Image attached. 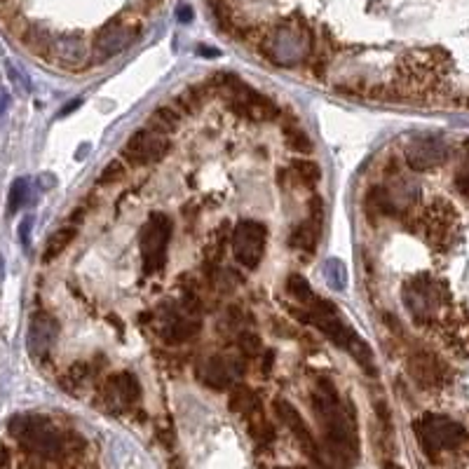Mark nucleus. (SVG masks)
<instances>
[{"mask_svg": "<svg viewBox=\"0 0 469 469\" xmlns=\"http://www.w3.org/2000/svg\"><path fill=\"white\" fill-rule=\"evenodd\" d=\"M310 305H312V312L307 314V321L317 326L335 347H340L342 352L352 354L354 361L364 368V373L378 375V366H375V359H373V352H371L368 342L338 317V310H335V305L331 300L314 298Z\"/></svg>", "mask_w": 469, "mask_h": 469, "instance_id": "1", "label": "nucleus"}, {"mask_svg": "<svg viewBox=\"0 0 469 469\" xmlns=\"http://www.w3.org/2000/svg\"><path fill=\"white\" fill-rule=\"evenodd\" d=\"M406 310L416 324H432L439 317H444L448 310V289L441 279L430 275H416L404 284L401 291Z\"/></svg>", "mask_w": 469, "mask_h": 469, "instance_id": "2", "label": "nucleus"}, {"mask_svg": "<svg viewBox=\"0 0 469 469\" xmlns=\"http://www.w3.org/2000/svg\"><path fill=\"white\" fill-rule=\"evenodd\" d=\"M10 432L26 451L47 460L64 458L68 453V439L50 420L38 416H22L10 423Z\"/></svg>", "mask_w": 469, "mask_h": 469, "instance_id": "3", "label": "nucleus"}, {"mask_svg": "<svg viewBox=\"0 0 469 469\" xmlns=\"http://www.w3.org/2000/svg\"><path fill=\"white\" fill-rule=\"evenodd\" d=\"M221 92L230 103V108L242 117H247L251 122H268L277 117V106L275 101H270L268 96L244 85L235 75H221Z\"/></svg>", "mask_w": 469, "mask_h": 469, "instance_id": "4", "label": "nucleus"}, {"mask_svg": "<svg viewBox=\"0 0 469 469\" xmlns=\"http://www.w3.org/2000/svg\"><path fill=\"white\" fill-rule=\"evenodd\" d=\"M416 434L420 446L427 455H437L441 451H453L465 444V427L455 420L439 416V413H425L416 423Z\"/></svg>", "mask_w": 469, "mask_h": 469, "instance_id": "5", "label": "nucleus"}, {"mask_svg": "<svg viewBox=\"0 0 469 469\" xmlns=\"http://www.w3.org/2000/svg\"><path fill=\"white\" fill-rule=\"evenodd\" d=\"M174 223L167 214H153L139 235V247H141V265L146 275H155L165 268L167 247L172 240Z\"/></svg>", "mask_w": 469, "mask_h": 469, "instance_id": "6", "label": "nucleus"}, {"mask_svg": "<svg viewBox=\"0 0 469 469\" xmlns=\"http://www.w3.org/2000/svg\"><path fill=\"white\" fill-rule=\"evenodd\" d=\"M413 230H420L432 247L446 249L451 247L455 235H458V214H455V209L448 202L437 200L418 216Z\"/></svg>", "mask_w": 469, "mask_h": 469, "instance_id": "7", "label": "nucleus"}, {"mask_svg": "<svg viewBox=\"0 0 469 469\" xmlns=\"http://www.w3.org/2000/svg\"><path fill=\"white\" fill-rule=\"evenodd\" d=\"M265 242H268V230L263 223L244 219L233 230V254L237 263L247 270H256L263 261Z\"/></svg>", "mask_w": 469, "mask_h": 469, "instance_id": "8", "label": "nucleus"}, {"mask_svg": "<svg viewBox=\"0 0 469 469\" xmlns=\"http://www.w3.org/2000/svg\"><path fill=\"white\" fill-rule=\"evenodd\" d=\"M310 47H312L310 33L296 24H286L282 29H277L268 40L270 57L279 66H291L303 61L307 57V52H310Z\"/></svg>", "mask_w": 469, "mask_h": 469, "instance_id": "9", "label": "nucleus"}, {"mask_svg": "<svg viewBox=\"0 0 469 469\" xmlns=\"http://www.w3.org/2000/svg\"><path fill=\"white\" fill-rule=\"evenodd\" d=\"M169 150H172V143L169 139H167V134L146 127V129L134 131V134L127 139V143H124L122 148V155L131 165H155V162H162Z\"/></svg>", "mask_w": 469, "mask_h": 469, "instance_id": "10", "label": "nucleus"}, {"mask_svg": "<svg viewBox=\"0 0 469 469\" xmlns=\"http://www.w3.org/2000/svg\"><path fill=\"white\" fill-rule=\"evenodd\" d=\"M160 319V335L167 342H186L200 331V319L195 317L193 305H165L158 312Z\"/></svg>", "mask_w": 469, "mask_h": 469, "instance_id": "11", "label": "nucleus"}, {"mask_svg": "<svg viewBox=\"0 0 469 469\" xmlns=\"http://www.w3.org/2000/svg\"><path fill=\"white\" fill-rule=\"evenodd\" d=\"M404 158L413 172H430L448 160V143L439 136H418L406 146Z\"/></svg>", "mask_w": 469, "mask_h": 469, "instance_id": "12", "label": "nucleus"}, {"mask_svg": "<svg viewBox=\"0 0 469 469\" xmlns=\"http://www.w3.org/2000/svg\"><path fill=\"white\" fill-rule=\"evenodd\" d=\"M136 33L139 31L134 29V26L120 22V19H113V22L103 26L94 38L92 50L96 54V59L106 61V59L117 57V54H122L136 40Z\"/></svg>", "mask_w": 469, "mask_h": 469, "instance_id": "13", "label": "nucleus"}, {"mask_svg": "<svg viewBox=\"0 0 469 469\" xmlns=\"http://www.w3.org/2000/svg\"><path fill=\"white\" fill-rule=\"evenodd\" d=\"M409 373L423 390H441L448 383V366L427 349H416L409 356Z\"/></svg>", "mask_w": 469, "mask_h": 469, "instance_id": "14", "label": "nucleus"}, {"mask_svg": "<svg viewBox=\"0 0 469 469\" xmlns=\"http://www.w3.org/2000/svg\"><path fill=\"white\" fill-rule=\"evenodd\" d=\"M59 338V324L52 314L36 312L29 324V352L33 356H45L52 352L54 342Z\"/></svg>", "mask_w": 469, "mask_h": 469, "instance_id": "15", "label": "nucleus"}, {"mask_svg": "<svg viewBox=\"0 0 469 469\" xmlns=\"http://www.w3.org/2000/svg\"><path fill=\"white\" fill-rule=\"evenodd\" d=\"M242 373V364L235 356H209V359L200 366V378L202 383L209 385L214 390H226L230 387L237 375Z\"/></svg>", "mask_w": 469, "mask_h": 469, "instance_id": "16", "label": "nucleus"}, {"mask_svg": "<svg viewBox=\"0 0 469 469\" xmlns=\"http://www.w3.org/2000/svg\"><path fill=\"white\" fill-rule=\"evenodd\" d=\"M321 216H324V212H321V202H319V198H314L310 202V216H307V221H303L300 226L291 230V235H289L291 249H298V251H303V254H314L319 235H321Z\"/></svg>", "mask_w": 469, "mask_h": 469, "instance_id": "17", "label": "nucleus"}, {"mask_svg": "<svg viewBox=\"0 0 469 469\" xmlns=\"http://www.w3.org/2000/svg\"><path fill=\"white\" fill-rule=\"evenodd\" d=\"M50 54L59 66L78 68L87 59V43L80 33H64V36L54 38Z\"/></svg>", "mask_w": 469, "mask_h": 469, "instance_id": "18", "label": "nucleus"}, {"mask_svg": "<svg viewBox=\"0 0 469 469\" xmlns=\"http://www.w3.org/2000/svg\"><path fill=\"white\" fill-rule=\"evenodd\" d=\"M103 397L110 406H131L139 401L141 397V387H139V380L131 373H115L110 375L106 385H103Z\"/></svg>", "mask_w": 469, "mask_h": 469, "instance_id": "19", "label": "nucleus"}, {"mask_svg": "<svg viewBox=\"0 0 469 469\" xmlns=\"http://www.w3.org/2000/svg\"><path fill=\"white\" fill-rule=\"evenodd\" d=\"M277 416L282 418V423L289 427V430L293 432V437L298 439L300 448L310 455V458H317V444H314L312 434H310V427L305 425V420L300 418V413L293 409V406L289 401H277Z\"/></svg>", "mask_w": 469, "mask_h": 469, "instance_id": "20", "label": "nucleus"}, {"mask_svg": "<svg viewBox=\"0 0 469 469\" xmlns=\"http://www.w3.org/2000/svg\"><path fill=\"white\" fill-rule=\"evenodd\" d=\"M444 335L448 345H453L460 354L469 356V312H448L444 317Z\"/></svg>", "mask_w": 469, "mask_h": 469, "instance_id": "21", "label": "nucleus"}, {"mask_svg": "<svg viewBox=\"0 0 469 469\" xmlns=\"http://www.w3.org/2000/svg\"><path fill=\"white\" fill-rule=\"evenodd\" d=\"M75 235H78V226H73V223L71 226L54 230V233L50 235V240H47V244H45L43 261L50 263V261H54V258H59L68 249V244L75 240Z\"/></svg>", "mask_w": 469, "mask_h": 469, "instance_id": "22", "label": "nucleus"}, {"mask_svg": "<svg viewBox=\"0 0 469 469\" xmlns=\"http://www.w3.org/2000/svg\"><path fill=\"white\" fill-rule=\"evenodd\" d=\"M22 43H24L26 47H29L31 52L45 54V52H50V50H52L54 38H52V33L45 29V26L33 24V26H26V29H24V33H22Z\"/></svg>", "mask_w": 469, "mask_h": 469, "instance_id": "23", "label": "nucleus"}, {"mask_svg": "<svg viewBox=\"0 0 469 469\" xmlns=\"http://www.w3.org/2000/svg\"><path fill=\"white\" fill-rule=\"evenodd\" d=\"M179 122H181V113H179L176 108L160 106V108L153 110V115H150V120H148V127L155 129V131H162V134L169 136L172 131L179 127Z\"/></svg>", "mask_w": 469, "mask_h": 469, "instance_id": "24", "label": "nucleus"}, {"mask_svg": "<svg viewBox=\"0 0 469 469\" xmlns=\"http://www.w3.org/2000/svg\"><path fill=\"white\" fill-rule=\"evenodd\" d=\"M321 272H324L326 284L331 286L333 291H342L347 286V268L340 258H326Z\"/></svg>", "mask_w": 469, "mask_h": 469, "instance_id": "25", "label": "nucleus"}, {"mask_svg": "<svg viewBox=\"0 0 469 469\" xmlns=\"http://www.w3.org/2000/svg\"><path fill=\"white\" fill-rule=\"evenodd\" d=\"M256 406H258V399L254 397V392H251L247 385H237L233 394H230V409L235 413H242V416H251V413L258 411Z\"/></svg>", "mask_w": 469, "mask_h": 469, "instance_id": "26", "label": "nucleus"}, {"mask_svg": "<svg viewBox=\"0 0 469 469\" xmlns=\"http://www.w3.org/2000/svg\"><path fill=\"white\" fill-rule=\"evenodd\" d=\"M286 291H289L296 300H300V303H312V300L317 298L314 296L310 282H307L303 275H296V272L289 275V279H286Z\"/></svg>", "mask_w": 469, "mask_h": 469, "instance_id": "27", "label": "nucleus"}, {"mask_svg": "<svg viewBox=\"0 0 469 469\" xmlns=\"http://www.w3.org/2000/svg\"><path fill=\"white\" fill-rule=\"evenodd\" d=\"M291 172L296 174V176L303 181V184H307V186H314L321 179L319 165L312 162V160H296V162L291 165Z\"/></svg>", "mask_w": 469, "mask_h": 469, "instance_id": "28", "label": "nucleus"}, {"mask_svg": "<svg viewBox=\"0 0 469 469\" xmlns=\"http://www.w3.org/2000/svg\"><path fill=\"white\" fill-rule=\"evenodd\" d=\"M124 179H127V165H124L122 160H110V162L103 167L99 184L101 186H113V184H120V181H124Z\"/></svg>", "mask_w": 469, "mask_h": 469, "instance_id": "29", "label": "nucleus"}, {"mask_svg": "<svg viewBox=\"0 0 469 469\" xmlns=\"http://www.w3.org/2000/svg\"><path fill=\"white\" fill-rule=\"evenodd\" d=\"M284 134H286V141H289V146H291L293 150H298V153H310V150H312V139L307 136L303 129L286 127Z\"/></svg>", "mask_w": 469, "mask_h": 469, "instance_id": "30", "label": "nucleus"}, {"mask_svg": "<svg viewBox=\"0 0 469 469\" xmlns=\"http://www.w3.org/2000/svg\"><path fill=\"white\" fill-rule=\"evenodd\" d=\"M26 195H29V184H26V179H17L15 184L10 188V202H8V212L10 214H17L19 207L26 202Z\"/></svg>", "mask_w": 469, "mask_h": 469, "instance_id": "31", "label": "nucleus"}, {"mask_svg": "<svg viewBox=\"0 0 469 469\" xmlns=\"http://www.w3.org/2000/svg\"><path fill=\"white\" fill-rule=\"evenodd\" d=\"M87 375H89L87 364H75V366L68 368V373L61 378V385H64V390H75L87 380Z\"/></svg>", "mask_w": 469, "mask_h": 469, "instance_id": "32", "label": "nucleus"}, {"mask_svg": "<svg viewBox=\"0 0 469 469\" xmlns=\"http://www.w3.org/2000/svg\"><path fill=\"white\" fill-rule=\"evenodd\" d=\"M251 437H254L258 444H270L272 439H275V430L265 423V420L258 416V420H251Z\"/></svg>", "mask_w": 469, "mask_h": 469, "instance_id": "33", "label": "nucleus"}, {"mask_svg": "<svg viewBox=\"0 0 469 469\" xmlns=\"http://www.w3.org/2000/svg\"><path fill=\"white\" fill-rule=\"evenodd\" d=\"M212 12H214V17H216V22H219V26L221 29H230V12H228V8L223 3H212Z\"/></svg>", "mask_w": 469, "mask_h": 469, "instance_id": "34", "label": "nucleus"}, {"mask_svg": "<svg viewBox=\"0 0 469 469\" xmlns=\"http://www.w3.org/2000/svg\"><path fill=\"white\" fill-rule=\"evenodd\" d=\"M258 347H261V340H258L254 333H244L242 335V349L247 354H256Z\"/></svg>", "mask_w": 469, "mask_h": 469, "instance_id": "35", "label": "nucleus"}, {"mask_svg": "<svg viewBox=\"0 0 469 469\" xmlns=\"http://www.w3.org/2000/svg\"><path fill=\"white\" fill-rule=\"evenodd\" d=\"M455 188H458L465 198H469V172H460L458 176H455Z\"/></svg>", "mask_w": 469, "mask_h": 469, "instance_id": "36", "label": "nucleus"}, {"mask_svg": "<svg viewBox=\"0 0 469 469\" xmlns=\"http://www.w3.org/2000/svg\"><path fill=\"white\" fill-rule=\"evenodd\" d=\"M176 17L181 24H191L193 22V8L191 5H181V8L176 10Z\"/></svg>", "mask_w": 469, "mask_h": 469, "instance_id": "37", "label": "nucleus"}, {"mask_svg": "<svg viewBox=\"0 0 469 469\" xmlns=\"http://www.w3.org/2000/svg\"><path fill=\"white\" fill-rule=\"evenodd\" d=\"M31 219H24L22 221V226H19V237H22V244L26 247V244H29V230H31Z\"/></svg>", "mask_w": 469, "mask_h": 469, "instance_id": "38", "label": "nucleus"}, {"mask_svg": "<svg viewBox=\"0 0 469 469\" xmlns=\"http://www.w3.org/2000/svg\"><path fill=\"white\" fill-rule=\"evenodd\" d=\"M0 469H12V460H10V451L5 446H0Z\"/></svg>", "mask_w": 469, "mask_h": 469, "instance_id": "39", "label": "nucleus"}, {"mask_svg": "<svg viewBox=\"0 0 469 469\" xmlns=\"http://www.w3.org/2000/svg\"><path fill=\"white\" fill-rule=\"evenodd\" d=\"M80 99H75V101H71V103H66V108H61V113H59V117H66L68 113H73V110H78V106H80Z\"/></svg>", "mask_w": 469, "mask_h": 469, "instance_id": "40", "label": "nucleus"}, {"mask_svg": "<svg viewBox=\"0 0 469 469\" xmlns=\"http://www.w3.org/2000/svg\"><path fill=\"white\" fill-rule=\"evenodd\" d=\"M198 54H202V57H219V50H214V47H207V45H200Z\"/></svg>", "mask_w": 469, "mask_h": 469, "instance_id": "41", "label": "nucleus"}, {"mask_svg": "<svg viewBox=\"0 0 469 469\" xmlns=\"http://www.w3.org/2000/svg\"><path fill=\"white\" fill-rule=\"evenodd\" d=\"M272 356H275V354H272L270 349H268V352H265V361H263V373H268V371H270V366H272Z\"/></svg>", "mask_w": 469, "mask_h": 469, "instance_id": "42", "label": "nucleus"}, {"mask_svg": "<svg viewBox=\"0 0 469 469\" xmlns=\"http://www.w3.org/2000/svg\"><path fill=\"white\" fill-rule=\"evenodd\" d=\"M385 469H401V467L394 465V462H385Z\"/></svg>", "mask_w": 469, "mask_h": 469, "instance_id": "43", "label": "nucleus"}]
</instances>
